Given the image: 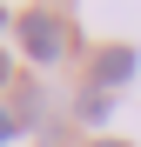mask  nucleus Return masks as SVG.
Instances as JSON below:
<instances>
[{"label": "nucleus", "mask_w": 141, "mask_h": 147, "mask_svg": "<svg viewBox=\"0 0 141 147\" xmlns=\"http://www.w3.org/2000/svg\"><path fill=\"white\" fill-rule=\"evenodd\" d=\"M134 74H141V54H134V47H101V54H94V87H128L134 80Z\"/></svg>", "instance_id": "f03ea898"}, {"label": "nucleus", "mask_w": 141, "mask_h": 147, "mask_svg": "<svg viewBox=\"0 0 141 147\" xmlns=\"http://www.w3.org/2000/svg\"><path fill=\"white\" fill-rule=\"evenodd\" d=\"M7 27H14V13H7V7H0V34H7Z\"/></svg>", "instance_id": "39448f33"}, {"label": "nucleus", "mask_w": 141, "mask_h": 147, "mask_svg": "<svg viewBox=\"0 0 141 147\" xmlns=\"http://www.w3.org/2000/svg\"><path fill=\"white\" fill-rule=\"evenodd\" d=\"M101 147H128V140H101Z\"/></svg>", "instance_id": "0eeeda50"}, {"label": "nucleus", "mask_w": 141, "mask_h": 147, "mask_svg": "<svg viewBox=\"0 0 141 147\" xmlns=\"http://www.w3.org/2000/svg\"><path fill=\"white\" fill-rule=\"evenodd\" d=\"M108 114H114V94H101V87H87V94H81V120H87V127H101Z\"/></svg>", "instance_id": "7ed1b4c3"}, {"label": "nucleus", "mask_w": 141, "mask_h": 147, "mask_svg": "<svg viewBox=\"0 0 141 147\" xmlns=\"http://www.w3.org/2000/svg\"><path fill=\"white\" fill-rule=\"evenodd\" d=\"M20 47H27V60L54 67V60H67V47H74V20L67 13H47V7L20 13Z\"/></svg>", "instance_id": "f257e3e1"}, {"label": "nucleus", "mask_w": 141, "mask_h": 147, "mask_svg": "<svg viewBox=\"0 0 141 147\" xmlns=\"http://www.w3.org/2000/svg\"><path fill=\"white\" fill-rule=\"evenodd\" d=\"M7 140H14V114L0 107V147H7Z\"/></svg>", "instance_id": "20e7f679"}, {"label": "nucleus", "mask_w": 141, "mask_h": 147, "mask_svg": "<svg viewBox=\"0 0 141 147\" xmlns=\"http://www.w3.org/2000/svg\"><path fill=\"white\" fill-rule=\"evenodd\" d=\"M0 87H7V54H0Z\"/></svg>", "instance_id": "423d86ee"}]
</instances>
